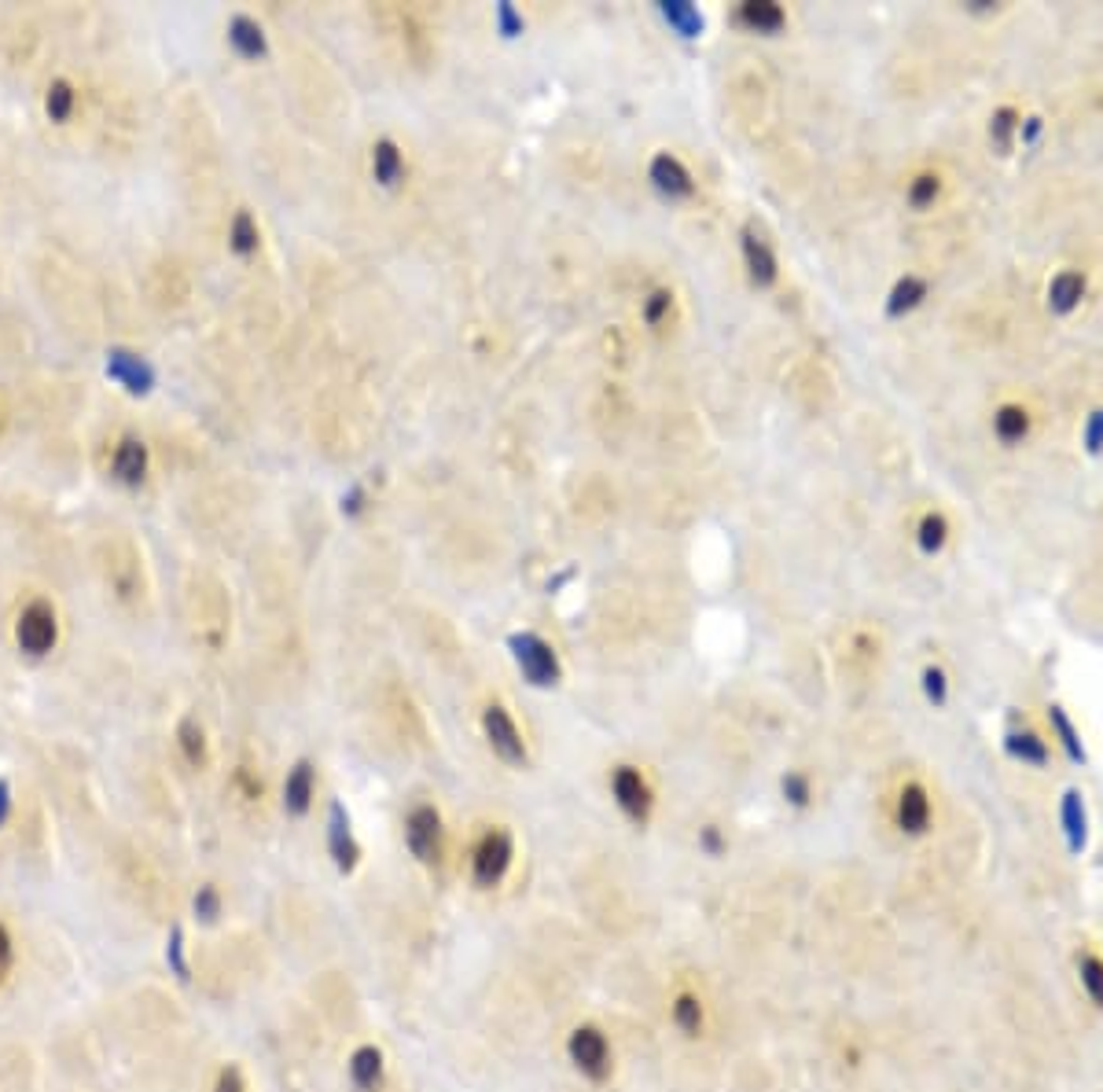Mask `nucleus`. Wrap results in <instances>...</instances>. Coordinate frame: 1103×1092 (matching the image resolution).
Returning <instances> with one entry per match:
<instances>
[{"label": "nucleus", "instance_id": "2", "mask_svg": "<svg viewBox=\"0 0 1103 1092\" xmlns=\"http://www.w3.org/2000/svg\"><path fill=\"white\" fill-rule=\"evenodd\" d=\"M566 1056L578 1066L581 1078L596 1081V1086L611 1078L614 1071L611 1041H607V1034L593 1023H581L578 1030H571V1038H566Z\"/></svg>", "mask_w": 1103, "mask_h": 1092}, {"label": "nucleus", "instance_id": "25", "mask_svg": "<svg viewBox=\"0 0 1103 1092\" xmlns=\"http://www.w3.org/2000/svg\"><path fill=\"white\" fill-rule=\"evenodd\" d=\"M1019 125H1022V115L1012 107V103H1004V107H997L994 115H989V144H994L997 155H1008V151L1015 148V140H1019Z\"/></svg>", "mask_w": 1103, "mask_h": 1092}, {"label": "nucleus", "instance_id": "32", "mask_svg": "<svg viewBox=\"0 0 1103 1092\" xmlns=\"http://www.w3.org/2000/svg\"><path fill=\"white\" fill-rule=\"evenodd\" d=\"M177 743H181L184 758H188L191 766H203V761H206V733H203V725H199V721H191V718L181 721Z\"/></svg>", "mask_w": 1103, "mask_h": 1092}, {"label": "nucleus", "instance_id": "16", "mask_svg": "<svg viewBox=\"0 0 1103 1092\" xmlns=\"http://www.w3.org/2000/svg\"><path fill=\"white\" fill-rule=\"evenodd\" d=\"M346 1071L357 1092H379L383 1078H387V1059H383V1052L375 1045H357L350 1052Z\"/></svg>", "mask_w": 1103, "mask_h": 1092}, {"label": "nucleus", "instance_id": "11", "mask_svg": "<svg viewBox=\"0 0 1103 1092\" xmlns=\"http://www.w3.org/2000/svg\"><path fill=\"white\" fill-rule=\"evenodd\" d=\"M743 262H747V276L754 287H773L780 280L777 251H773V243L754 229V224L743 229Z\"/></svg>", "mask_w": 1103, "mask_h": 1092}, {"label": "nucleus", "instance_id": "7", "mask_svg": "<svg viewBox=\"0 0 1103 1092\" xmlns=\"http://www.w3.org/2000/svg\"><path fill=\"white\" fill-rule=\"evenodd\" d=\"M55 637H60V625H55V611L48 604H30L27 611L19 615V625H15V640L27 655L41 658L55 648Z\"/></svg>", "mask_w": 1103, "mask_h": 1092}, {"label": "nucleus", "instance_id": "5", "mask_svg": "<svg viewBox=\"0 0 1103 1092\" xmlns=\"http://www.w3.org/2000/svg\"><path fill=\"white\" fill-rule=\"evenodd\" d=\"M611 799H614V806H618L633 824L651 821L655 794H651V787H647L641 769H633V766H618V769H614V773H611Z\"/></svg>", "mask_w": 1103, "mask_h": 1092}, {"label": "nucleus", "instance_id": "22", "mask_svg": "<svg viewBox=\"0 0 1103 1092\" xmlns=\"http://www.w3.org/2000/svg\"><path fill=\"white\" fill-rule=\"evenodd\" d=\"M372 173L383 188H397L405 181V155L394 140H375L372 148Z\"/></svg>", "mask_w": 1103, "mask_h": 1092}, {"label": "nucleus", "instance_id": "34", "mask_svg": "<svg viewBox=\"0 0 1103 1092\" xmlns=\"http://www.w3.org/2000/svg\"><path fill=\"white\" fill-rule=\"evenodd\" d=\"M780 791H783V802L795 809H805L813 802V784L805 773H798V769H791V773H783L780 780Z\"/></svg>", "mask_w": 1103, "mask_h": 1092}, {"label": "nucleus", "instance_id": "44", "mask_svg": "<svg viewBox=\"0 0 1103 1092\" xmlns=\"http://www.w3.org/2000/svg\"><path fill=\"white\" fill-rule=\"evenodd\" d=\"M1041 133H1045V122H1041V118H1037V115L1022 118V125H1019V140H1022V148H1037V140H1041Z\"/></svg>", "mask_w": 1103, "mask_h": 1092}, {"label": "nucleus", "instance_id": "23", "mask_svg": "<svg viewBox=\"0 0 1103 1092\" xmlns=\"http://www.w3.org/2000/svg\"><path fill=\"white\" fill-rule=\"evenodd\" d=\"M669 1019H674V1026L684 1034V1038H699V1034L707 1030V1008H702V1001L689 990L674 997V1005H669Z\"/></svg>", "mask_w": 1103, "mask_h": 1092}, {"label": "nucleus", "instance_id": "39", "mask_svg": "<svg viewBox=\"0 0 1103 1092\" xmlns=\"http://www.w3.org/2000/svg\"><path fill=\"white\" fill-rule=\"evenodd\" d=\"M214 1092H247V1078L236 1063H225L214 1078Z\"/></svg>", "mask_w": 1103, "mask_h": 1092}, {"label": "nucleus", "instance_id": "3", "mask_svg": "<svg viewBox=\"0 0 1103 1092\" xmlns=\"http://www.w3.org/2000/svg\"><path fill=\"white\" fill-rule=\"evenodd\" d=\"M511 861H515V842H511L508 828H490L482 839L475 842V854H471V879L478 890H493L508 875Z\"/></svg>", "mask_w": 1103, "mask_h": 1092}, {"label": "nucleus", "instance_id": "28", "mask_svg": "<svg viewBox=\"0 0 1103 1092\" xmlns=\"http://www.w3.org/2000/svg\"><path fill=\"white\" fill-rule=\"evenodd\" d=\"M659 12H662V19H666L681 37H699L702 34V12H699V7L684 4V0H666V4H659Z\"/></svg>", "mask_w": 1103, "mask_h": 1092}, {"label": "nucleus", "instance_id": "9", "mask_svg": "<svg viewBox=\"0 0 1103 1092\" xmlns=\"http://www.w3.org/2000/svg\"><path fill=\"white\" fill-rule=\"evenodd\" d=\"M894 821H898L901 835L909 839H919V835L931 831L934 824V806H931V794L919 780H909L898 791V802H894Z\"/></svg>", "mask_w": 1103, "mask_h": 1092}, {"label": "nucleus", "instance_id": "43", "mask_svg": "<svg viewBox=\"0 0 1103 1092\" xmlns=\"http://www.w3.org/2000/svg\"><path fill=\"white\" fill-rule=\"evenodd\" d=\"M497 22H500V34H505V37L523 34V27H526L523 15H519L511 4H497Z\"/></svg>", "mask_w": 1103, "mask_h": 1092}, {"label": "nucleus", "instance_id": "17", "mask_svg": "<svg viewBox=\"0 0 1103 1092\" xmlns=\"http://www.w3.org/2000/svg\"><path fill=\"white\" fill-rule=\"evenodd\" d=\"M1049 728H1052V740H1056L1059 751L1067 754L1070 766H1085V761H1089V751H1085L1082 733H1077V725L1067 713V706H1059V703L1049 706Z\"/></svg>", "mask_w": 1103, "mask_h": 1092}, {"label": "nucleus", "instance_id": "14", "mask_svg": "<svg viewBox=\"0 0 1103 1092\" xmlns=\"http://www.w3.org/2000/svg\"><path fill=\"white\" fill-rule=\"evenodd\" d=\"M1085 291H1089V280H1085L1082 269H1059L1056 276L1049 280V291H1045V302L1056 317H1070L1077 306H1082Z\"/></svg>", "mask_w": 1103, "mask_h": 1092}, {"label": "nucleus", "instance_id": "13", "mask_svg": "<svg viewBox=\"0 0 1103 1092\" xmlns=\"http://www.w3.org/2000/svg\"><path fill=\"white\" fill-rule=\"evenodd\" d=\"M1004 754H1008L1012 761H1019V766H1030V769H1045L1052 761L1049 740L1030 725H1012L1008 733H1004Z\"/></svg>", "mask_w": 1103, "mask_h": 1092}, {"label": "nucleus", "instance_id": "42", "mask_svg": "<svg viewBox=\"0 0 1103 1092\" xmlns=\"http://www.w3.org/2000/svg\"><path fill=\"white\" fill-rule=\"evenodd\" d=\"M12 968H15V942H12V930L0 923V986L12 975Z\"/></svg>", "mask_w": 1103, "mask_h": 1092}, {"label": "nucleus", "instance_id": "6", "mask_svg": "<svg viewBox=\"0 0 1103 1092\" xmlns=\"http://www.w3.org/2000/svg\"><path fill=\"white\" fill-rule=\"evenodd\" d=\"M482 733H486V740H490L493 754H497L500 761H508V766H526V740H523V733H519L515 721H511V713L500 703H493L482 710Z\"/></svg>", "mask_w": 1103, "mask_h": 1092}, {"label": "nucleus", "instance_id": "31", "mask_svg": "<svg viewBox=\"0 0 1103 1092\" xmlns=\"http://www.w3.org/2000/svg\"><path fill=\"white\" fill-rule=\"evenodd\" d=\"M938 196H941V177L938 173H916L905 188V199L913 211H927V206H934L938 203Z\"/></svg>", "mask_w": 1103, "mask_h": 1092}, {"label": "nucleus", "instance_id": "15", "mask_svg": "<svg viewBox=\"0 0 1103 1092\" xmlns=\"http://www.w3.org/2000/svg\"><path fill=\"white\" fill-rule=\"evenodd\" d=\"M313 794H317V769L313 761H294L287 769V780H284V809L291 817H306L309 806H313Z\"/></svg>", "mask_w": 1103, "mask_h": 1092}, {"label": "nucleus", "instance_id": "18", "mask_svg": "<svg viewBox=\"0 0 1103 1092\" xmlns=\"http://www.w3.org/2000/svg\"><path fill=\"white\" fill-rule=\"evenodd\" d=\"M994 438L1001 441V446H1019V441L1030 438V427H1034V416H1030L1026 405H1019V401H1004L1001 408L994 413Z\"/></svg>", "mask_w": 1103, "mask_h": 1092}, {"label": "nucleus", "instance_id": "21", "mask_svg": "<svg viewBox=\"0 0 1103 1092\" xmlns=\"http://www.w3.org/2000/svg\"><path fill=\"white\" fill-rule=\"evenodd\" d=\"M228 41L239 55H243V60H261V55L269 52L266 30H261L251 15H236V19L228 22Z\"/></svg>", "mask_w": 1103, "mask_h": 1092}, {"label": "nucleus", "instance_id": "24", "mask_svg": "<svg viewBox=\"0 0 1103 1092\" xmlns=\"http://www.w3.org/2000/svg\"><path fill=\"white\" fill-rule=\"evenodd\" d=\"M107 372L115 375L118 383H125V390H133V393H143L151 387V368L143 365L140 357H133V353H122V350L111 353Z\"/></svg>", "mask_w": 1103, "mask_h": 1092}, {"label": "nucleus", "instance_id": "26", "mask_svg": "<svg viewBox=\"0 0 1103 1092\" xmlns=\"http://www.w3.org/2000/svg\"><path fill=\"white\" fill-rule=\"evenodd\" d=\"M143 471H148V449H143V441L137 438H125L115 453V475L122 478L125 486H137Z\"/></svg>", "mask_w": 1103, "mask_h": 1092}, {"label": "nucleus", "instance_id": "30", "mask_svg": "<svg viewBox=\"0 0 1103 1092\" xmlns=\"http://www.w3.org/2000/svg\"><path fill=\"white\" fill-rule=\"evenodd\" d=\"M228 243H232V251L243 254V258H247V254L258 251V243H261L258 224H254V218H251L247 211H239L236 218H232V224H228Z\"/></svg>", "mask_w": 1103, "mask_h": 1092}, {"label": "nucleus", "instance_id": "1", "mask_svg": "<svg viewBox=\"0 0 1103 1092\" xmlns=\"http://www.w3.org/2000/svg\"><path fill=\"white\" fill-rule=\"evenodd\" d=\"M508 648H511V658H515L519 673H523L533 688L559 685L563 666H559L556 648H552L545 637H538V633H511Z\"/></svg>", "mask_w": 1103, "mask_h": 1092}, {"label": "nucleus", "instance_id": "4", "mask_svg": "<svg viewBox=\"0 0 1103 1092\" xmlns=\"http://www.w3.org/2000/svg\"><path fill=\"white\" fill-rule=\"evenodd\" d=\"M405 846L420 864H438L442 861V846H445V828H442V813H438L430 802H420L405 813Z\"/></svg>", "mask_w": 1103, "mask_h": 1092}, {"label": "nucleus", "instance_id": "35", "mask_svg": "<svg viewBox=\"0 0 1103 1092\" xmlns=\"http://www.w3.org/2000/svg\"><path fill=\"white\" fill-rule=\"evenodd\" d=\"M221 909H225V902H221V890L214 887V883H206V887L196 890V897H191V912H196L199 923H218Z\"/></svg>", "mask_w": 1103, "mask_h": 1092}, {"label": "nucleus", "instance_id": "40", "mask_svg": "<svg viewBox=\"0 0 1103 1092\" xmlns=\"http://www.w3.org/2000/svg\"><path fill=\"white\" fill-rule=\"evenodd\" d=\"M1082 441H1085V449H1089L1092 456H1100V453H1103V408H1100V413H1092L1089 420H1085V427H1082Z\"/></svg>", "mask_w": 1103, "mask_h": 1092}, {"label": "nucleus", "instance_id": "45", "mask_svg": "<svg viewBox=\"0 0 1103 1092\" xmlns=\"http://www.w3.org/2000/svg\"><path fill=\"white\" fill-rule=\"evenodd\" d=\"M7 817H12V787H7V780H0V828L7 824Z\"/></svg>", "mask_w": 1103, "mask_h": 1092}, {"label": "nucleus", "instance_id": "19", "mask_svg": "<svg viewBox=\"0 0 1103 1092\" xmlns=\"http://www.w3.org/2000/svg\"><path fill=\"white\" fill-rule=\"evenodd\" d=\"M927 291H931V284H927L923 276H913V272L901 276L898 284L890 287V295H886V317L898 320V317H905V313L919 309L927 299Z\"/></svg>", "mask_w": 1103, "mask_h": 1092}, {"label": "nucleus", "instance_id": "12", "mask_svg": "<svg viewBox=\"0 0 1103 1092\" xmlns=\"http://www.w3.org/2000/svg\"><path fill=\"white\" fill-rule=\"evenodd\" d=\"M647 181H651L655 191L666 199H692L695 196V181H692L689 166H684L677 155H669V151H662V155L651 158V166H647Z\"/></svg>", "mask_w": 1103, "mask_h": 1092}, {"label": "nucleus", "instance_id": "33", "mask_svg": "<svg viewBox=\"0 0 1103 1092\" xmlns=\"http://www.w3.org/2000/svg\"><path fill=\"white\" fill-rule=\"evenodd\" d=\"M188 945H184V930L181 923H173L170 935H166V963H170V975H177V982H188L191 968H188Z\"/></svg>", "mask_w": 1103, "mask_h": 1092}, {"label": "nucleus", "instance_id": "27", "mask_svg": "<svg viewBox=\"0 0 1103 1092\" xmlns=\"http://www.w3.org/2000/svg\"><path fill=\"white\" fill-rule=\"evenodd\" d=\"M1074 968H1077V982H1082L1085 997L1103 1011V957L1097 950H1082Z\"/></svg>", "mask_w": 1103, "mask_h": 1092}, {"label": "nucleus", "instance_id": "20", "mask_svg": "<svg viewBox=\"0 0 1103 1092\" xmlns=\"http://www.w3.org/2000/svg\"><path fill=\"white\" fill-rule=\"evenodd\" d=\"M735 19L747 30H754V34H780V30L787 27V15H783V7L773 4V0H750V4H743L740 12H735Z\"/></svg>", "mask_w": 1103, "mask_h": 1092}, {"label": "nucleus", "instance_id": "38", "mask_svg": "<svg viewBox=\"0 0 1103 1092\" xmlns=\"http://www.w3.org/2000/svg\"><path fill=\"white\" fill-rule=\"evenodd\" d=\"M669 309H674V295H669L666 287H659V291H651V295L644 299V320H647L651 327H659L662 320L669 317Z\"/></svg>", "mask_w": 1103, "mask_h": 1092}, {"label": "nucleus", "instance_id": "37", "mask_svg": "<svg viewBox=\"0 0 1103 1092\" xmlns=\"http://www.w3.org/2000/svg\"><path fill=\"white\" fill-rule=\"evenodd\" d=\"M45 107H48V115H52L55 122H67L70 111H74V88H70L67 82H55L52 88H48Z\"/></svg>", "mask_w": 1103, "mask_h": 1092}, {"label": "nucleus", "instance_id": "36", "mask_svg": "<svg viewBox=\"0 0 1103 1092\" xmlns=\"http://www.w3.org/2000/svg\"><path fill=\"white\" fill-rule=\"evenodd\" d=\"M919 685H923V695L931 706H946L949 703V677L941 666H927L923 677H919Z\"/></svg>", "mask_w": 1103, "mask_h": 1092}, {"label": "nucleus", "instance_id": "8", "mask_svg": "<svg viewBox=\"0 0 1103 1092\" xmlns=\"http://www.w3.org/2000/svg\"><path fill=\"white\" fill-rule=\"evenodd\" d=\"M327 850H332V861L342 875H350L357 869V861H361V842H357L350 813L339 799L327 806Z\"/></svg>", "mask_w": 1103, "mask_h": 1092}, {"label": "nucleus", "instance_id": "10", "mask_svg": "<svg viewBox=\"0 0 1103 1092\" xmlns=\"http://www.w3.org/2000/svg\"><path fill=\"white\" fill-rule=\"evenodd\" d=\"M1059 831L1067 842V854L1082 857L1089 850V806L1077 787H1067L1059 799Z\"/></svg>", "mask_w": 1103, "mask_h": 1092}, {"label": "nucleus", "instance_id": "41", "mask_svg": "<svg viewBox=\"0 0 1103 1092\" xmlns=\"http://www.w3.org/2000/svg\"><path fill=\"white\" fill-rule=\"evenodd\" d=\"M699 850H702V854H707V857H722L725 850H729V842H725L722 828H714V824H707V828L699 831Z\"/></svg>", "mask_w": 1103, "mask_h": 1092}, {"label": "nucleus", "instance_id": "29", "mask_svg": "<svg viewBox=\"0 0 1103 1092\" xmlns=\"http://www.w3.org/2000/svg\"><path fill=\"white\" fill-rule=\"evenodd\" d=\"M916 541H919V552H927V556H938V552L946 549V541H949V519L941 516V511H927V516L919 519V526H916Z\"/></svg>", "mask_w": 1103, "mask_h": 1092}]
</instances>
